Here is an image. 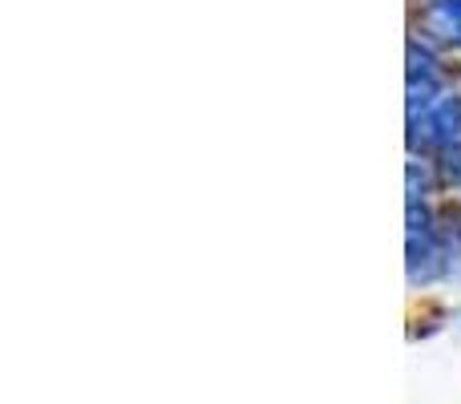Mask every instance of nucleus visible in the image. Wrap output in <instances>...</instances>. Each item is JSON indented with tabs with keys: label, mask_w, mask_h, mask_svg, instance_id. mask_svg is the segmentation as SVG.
<instances>
[{
	"label": "nucleus",
	"mask_w": 461,
	"mask_h": 404,
	"mask_svg": "<svg viewBox=\"0 0 461 404\" xmlns=\"http://www.w3.org/2000/svg\"><path fill=\"white\" fill-rule=\"evenodd\" d=\"M425 142L446 146V150H454L461 142V102L457 97H446V102H438L425 113Z\"/></svg>",
	"instance_id": "f257e3e1"
},
{
	"label": "nucleus",
	"mask_w": 461,
	"mask_h": 404,
	"mask_svg": "<svg viewBox=\"0 0 461 404\" xmlns=\"http://www.w3.org/2000/svg\"><path fill=\"white\" fill-rule=\"evenodd\" d=\"M425 32L438 40H461V0H433L421 16Z\"/></svg>",
	"instance_id": "f03ea898"
},
{
	"label": "nucleus",
	"mask_w": 461,
	"mask_h": 404,
	"mask_svg": "<svg viewBox=\"0 0 461 404\" xmlns=\"http://www.w3.org/2000/svg\"><path fill=\"white\" fill-rule=\"evenodd\" d=\"M409 77H429V53L409 45Z\"/></svg>",
	"instance_id": "7ed1b4c3"
}]
</instances>
